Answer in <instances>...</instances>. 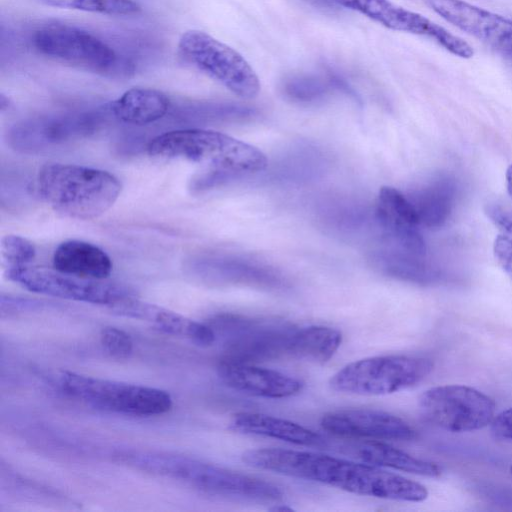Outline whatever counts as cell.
Returning a JSON list of instances; mask_svg holds the SVG:
<instances>
[{"label":"cell","instance_id":"cell-17","mask_svg":"<svg viewBox=\"0 0 512 512\" xmlns=\"http://www.w3.org/2000/svg\"><path fill=\"white\" fill-rule=\"evenodd\" d=\"M193 270L208 282L280 290L288 286L286 278L274 267L252 258L220 254L195 260Z\"/></svg>","mask_w":512,"mask_h":512},{"label":"cell","instance_id":"cell-5","mask_svg":"<svg viewBox=\"0 0 512 512\" xmlns=\"http://www.w3.org/2000/svg\"><path fill=\"white\" fill-rule=\"evenodd\" d=\"M32 44L40 54L109 78L129 77L134 67L96 35L67 25H49L35 31Z\"/></svg>","mask_w":512,"mask_h":512},{"label":"cell","instance_id":"cell-7","mask_svg":"<svg viewBox=\"0 0 512 512\" xmlns=\"http://www.w3.org/2000/svg\"><path fill=\"white\" fill-rule=\"evenodd\" d=\"M60 385L70 396L105 410L135 416L168 412L172 398L162 389L64 371Z\"/></svg>","mask_w":512,"mask_h":512},{"label":"cell","instance_id":"cell-20","mask_svg":"<svg viewBox=\"0 0 512 512\" xmlns=\"http://www.w3.org/2000/svg\"><path fill=\"white\" fill-rule=\"evenodd\" d=\"M229 427L241 434L263 436L296 445H325V439L315 431L298 423L262 413H237L232 417Z\"/></svg>","mask_w":512,"mask_h":512},{"label":"cell","instance_id":"cell-21","mask_svg":"<svg viewBox=\"0 0 512 512\" xmlns=\"http://www.w3.org/2000/svg\"><path fill=\"white\" fill-rule=\"evenodd\" d=\"M458 187L451 176H440L407 195L421 227L440 228L450 219L457 200Z\"/></svg>","mask_w":512,"mask_h":512},{"label":"cell","instance_id":"cell-6","mask_svg":"<svg viewBox=\"0 0 512 512\" xmlns=\"http://www.w3.org/2000/svg\"><path fill=\"white\" fill-rule=\"evenodd\" d=\"M433 362L424 357L386 355L347 364L329 381L338 392L358 395H386L411 388L425 379Z\"/></svg>","mask_w":512,"mask_h":512},{"label":"cell","instance_id":"cell-4","mask_svg":"<svg viewBox=\"0 0 512 512\" xmlns=\"http://www.w3.org/2000/svg\"><path fill=\"white\" fill-rule=\"evenodd\" d=\"M147 150L154 157L185 159L236 178L262 172L268 166L266 155L256 147L206 129L165 132L153 138Z\"/></svg>","mask_w":512,"mask_h":512},{"label":"cell","instance_id":"cell-28","mask_svg":"<svg viewBox=\"0 0 512 512\" xmlns=\"http://www.w3.org/2000/svg\"><path fill=\"white\" fill-rule=\"evenodd\" d=\"M332 90L353 93L346 82L335 74H298L282 84L284 95L292 101L310 103L325 98Z\"/></svg>","mask_w":512,"mask_h":512},{"label":"cell","instance_id":"cell-22","mask_svg":"<svg viewBox=\"0 0 512 512\" xmlns=\"http://www.w3.org/2000/svg\"><path fill=\"white\" fill-rule=\"evenodd\" d=\"M53 267L78 277L104 280L110 275L113 264L98 246L81 240H67L56 248Z\"/></svg>","mask_w":512,"mask_h":512},{"label":"cell","instance_id":"cell-11","mask_svg":"<svg viewBox=\"0 0 512 512\" xmlns=\"http://www.w3.org/2000/svg\"><path fill=\"white\" fill-rule=\"evenodd\" d=\"M6 275L11 281L35 293L108 307L131 295L117 284L78 277L55 268L30 265L9 267Z\"/></svg>","mask_w":512,"mask_h":512},{"label":"cell","instance_id":"cell-27","mask_svg":"<svg viewBox=\"0 0 512 512\" xmlns=\"http://www.w3.org/2000/svg\"><path fill=\"white\" fill-rule=\"evenodd\" d=\"M325 155L314 146L299 145L290 149L274 164L270 179L301 183L318 178L326 169Z\"/></svg>","mask_w":512,"mask_h":512},{"label":"cell","instance_id":"cell-15","mask_svg":"<svg viewBox=\"0 0 512 512\" xmlns=\"http://www.w3.org/2000/svg\"><path fill=\"white\" fill-rule=\"evenodd\" d=\"M321 427L338 437L374 441H410L417 437L414 428L402 418L373 409H344L326 413Z\"/></svg>","mask_w":512,"mask_h":512},{"label":"cell","instance_id":"cell-34","mask_svg":"<svg viewBox=\"0 0 512 512\" xmlns=\"http://www.w3.org/2000/svg\"><path fill=\"white\" fill-rule=\"evenodd\" d=\"M491 431L497 438L512 440V407L494 417L491 423Z\"/></svg>","mask_w":512,"mask_h":512},{"label":"cell","instance_id":"cell-1","mask_svg":"<svg viewBox=\"0 0 512 512\" xmlns=\"http://www.w3.org/2000/svg\"><path fill=\"white\" fill-rule=\"evenodd\" d=\"M246 464L282 475L318 482L358 495L422 502L426 487L372 464L288 449H251L242 454Z\"/></svg>","mask_w":512,"mask_h":512},{"label":"cell","instance_id":"cell-18","mask_svg":"<svg viewBox=\"0 0 512 512\" xmlns=\"http://www.w3.org/2000/svg\"><path fill=\"white\" fill-rule=\"evenodd\" d=\"M217 373L228 387L264 398L291 397L300 393L304 387L300 379L282 372L223 358L218 364Z\"/></svg>","mask_w":512,"mask_h":512},{"label":"cell","instance_id":"cell-10","mask_svg":"<svg viewBox=\"0 0 512 512\" xmlns=\"http://www.w3.org/2000/svg\"><path fill=\"white\" fill-rule=\"evenodd\" d=\"M418 407L427 422L451 432L482 429L496 416L494 400L465 385L429 388L419 396Z\"/></svg>","mask_w":512,"mask_h":512},{"label":"cell","instance_id":"cell-9","mask_svg":"<svg viewBox=\"0 0 512 512\" xmlns=\"http://www.w3.org/2000/svg\"><path fill=\"white\" fill-rule=\"evenodd\" d=\"M217 336L224 342L223 359L253 363L287 355L292 325L225 313L215 318Z\"/></svg>","mask_w":512,"mask_h":512},{"label":"cell","instance_id":"cell-19","mask_svg":"<svg viewBox=\"0 0 512 512\" xmlns=\"http://www.w3.org/2000/svg\"><path fill=\"white\" fill-rule=\"evenodd\" d=\"M109 308L118 315L145 321L163 332L181 336L200 346H211L217 340L216 332L211 325L139 300L132 294Z\"/></svg>","mask_w":512,"mask_h":512},{"label":"cell","instance_id":"cell-38","mask_svg":"<svg viewBox=\"0 0 512 512\" xmlns=\"http://www.w3.org/2000/svg\"><path fill=\"white\" fill-rule=\"evenodd\" d=\"M9 106V99L3 93L0 96V107L1 111L5 110Z\"/></svg>","mask_w":512,"mask_h":512},{"label":"cell","instance_id":"cell-30","mask_svg":"<svg viewBox=\"0 0 512 512\" xmlns=\"http://www.w3.org/2000/svg\"><path fill=\"white\" fill-rule=\"evenodd\" d=\"M322 221L337 232L352 234L360 230L367 220L366 209L347 200L329 201L320 211Z\"/></svg>","mask_w":512,"mask_h":512},{"label":"cell","instance_id":"cell-14","mask_svg":"<svg viewBox=\"0 0 512 512\" xmlns=\"http://www.w3.org/2000/svg\"><path fill=\"white\" fill-rule=\"evenodd\" d=\"M444 20L512 61V20L463 0H426Z\"/></svg>","mask_w":512,"mask_h":512},{"label":"cell","instance_id":"cell-26","mask_svg":"<svg viewBox=\"0 0 512 512\" xmlns=\"http://www.w3.org/2000/svg\"><path fill=\"white\" fill-rule=\"evenodd\" d=\"M342 343L339 330L327 326H307L295 328L287 355L318 363H325L336 353Z\"/></svg>","mask_w":512,"mask_h":512},{"label":"cell","instance_id":"cell-13","mask_svg":"<svg viewBox=\"0 0 512 512\" xmlns=\"http://www.w3.org/2000/svg\"><path fill=\"white\" fill-rule=\"evenodd\" d=\"M332 1L336 5L358 11L389 29L429 38L458 57L466 59L473 52V48L462 38L450 33L423 15L397 6L389 0Z\"/></svg>","mask_w":512,"mask_h":512},{"label":"cell","instance_id":"cell-16","mask_svg":"<svg viewBox=\"0 0 512 512\" xmlns=\"http://www.w3.org/2000/svg\"><path fill=\"white\" fill-rule=\"evenodd\" d=\"M374 219L381 231L383 245L426 256L421 225L407 195L393 187H382L377 197Z\"/></svg>","mask_w":512,"mask_h":512},{"label":"cell","instance_id":"cell-25","mask_svg":"<svg viewBox=\"0 0 512 512\" xmlns=\"http://www.w3.org/2000/svg\"><path fill=\"white\" fill-rule=\"evenodd\" d=\"M353 448L358 458L375 466L389 467L426 477H439L442 473L438 464L414 457L382 442L365 441Z\"/></svg>","mask_w":512,"mask_h":512},{"label":"cell","instance_id":"cell-3","mask_svg":"<svg viewBox=\"0 0 512 512\" xmlns=\"http://www.w3.org/2000/svg\"><path fill=\"white\" fill-rule=\"evenodd\" d=\"M37 188L42 199L58 214L90 220L113 206L122 185L115 175L105 170L53 163L39 171Z\"/></svg>","mask_w":512,"mask_h":512},{"label":"cell","instance_id":"cell-32","mask_svg":"<svg viewBox=\"0 0 512 512\" xmlns=\"http://www.w3.org/2000/svg\"><path fill=\"white\" fill-rule=\"evenodd\" d=\"M2 259L9 267L30 265L36 256L33 243L18 235H6L1 240Z\"/></svg>","mask_w":512,"mask_h":512},{"label":"cell","instance_id":"cell-39","mask_svg":"<svg viewBox=\"0 0 512 512\" xmlns=\"http://www.w3.org/2000/svg\"><path fill=\"white\" fill-rule=\"evenodd\" d=\"M510 472H511V474H512V464H511V466H510Z\"/></svg>","mask_w":512,"mask_h":512},{"label":"cell","instance_id":"cell-33","mask_svg":"<svg viewBox=\"0 0 512 512\" xmlns=\"http://www.w3.org/2000/svg\"><path fill=\"white\" fill-rule=\"evenodd\" d=\"M101 344L112 357L125 359L133 350V341L130 335L116 327H105L100 334Z\"/></svg>","mask_w":512,"mask_h":512},{"label":"cell","instance_id":"cell-24","mask_svg":"<svg viewBox=\"0 0 512 512\" xmlns=\"http://www.w3.org/2000/svg\"><path fill=\"white\" fill-rule=\"evenodd\" d=\"M170 99L160 90L134 87L113 101L109 108L118 120L145 125L161 119L168 112Z\"/></svg>","mask_w":512,"mask_h":512},{"label":"cell","instance_id":"cell-29","mask_svg":"<svg viewBox=\"0 0 512 512\" xmlns=\"http://www.w3.org/2000/svg\"><path fill=\"white\" fill-rule=\"evenodd\" d=\"M485 214L497 228L493 255L497 264L512 280V212L497 203H489Z\"/></svg>","mask_w":512,"mask_h":512},{"label":"cell","instance_id":"cell-2","mask_svg":"<svg viewBox=\"0 0 512 512\" xmlns=\"http://www.w3.org/2000/svg\"><path fill=\"white\" fill-rule=\"evenodd\" d=\"M123 465L181 481L205 493L250 501L275 502L283 498L276 485L193 457L166 452L123 450L114 454Z\"/></svg>","mask_w":512,"mask_h":512},{"label":"cell","instance_id":"cell-37","mask_svg":"<svg viewBox=\"0 0 512 512\" xmlns=\"http://www.w3.org/2000/svg\"><path fill=\"white\" fill-rule=\"evenodd\" d=\"M271 511H293L292 507L286 506L284 504H275L273 507L269 508Z\"/></svg>","mask_w":512,"mask_h":512},{"label":"cell","instance_id":"cell-36","mask_svg":"<svg viewBox=\"0 0 512 512\" xmlns=\"http://www.w3.org/2000/svg\"><path fill=\"white\" fill-rule=\"evenodd\" d=\"M308 1L313 3L314 5H317L320 7H325V8H331L336 5L332 0H308Z\"/></svg>","mask_w":512,"mask_h":512},{"label":"cell","instance_id":"cell-35","mask_svg":"<svg viewBox=\"0 0 512 512\" xmlns=\"http://www.w3.org/2000/svg\"><path fill=\"white\" fill-rule=\"evenodd\" d=\"M505 179L507 192L510 199L512 200V163L506 169Z\"/></svg>","mask_w":512,"mask_h":512},{"label":"cell","instance_id":"cell-23","mask_svg":"<svg viewBox=\"0 0 512 512\" xmlns=\"http://www.w3.org/2000/svg\"><path fill=\"white\" fill-rule=\"evenodd\" d=\"M374 266L385 275L416 284H432L441 278L439 271L427 260L417 255L390 246L382 245L371 252Z\"/></svg>","mask_w":512,"mask_h":512},{"label":"cell","instance_id":"cell-12","mask_svg":"<svg viewBox=\"0 0 512 512\" xmlns=\"http://www.w3.org/2000/svg\"><path fill=\"white\" fill-rule=\"evenodd\" d=\"M105 120V114L100 111L32 118L14 125L8 141L18 151L34 153L92 135Z\"/></svg>","mask_w":512,"mask_h":512},{"label":"cell","instance_id":"cell-8","mask_svg":"<svg viewBox=\"0 0 512 512\" xmlns=\"http://www.w3.org/2000/svg\"><path fill=\"white\" fill-rule=\"evenodd\" d=\"M178 53L190 66L245 99L257 96L259 78L236 50L201 30H187L179 38Z\"/></svg>","mask_w":512,"mask_h":512},{"label":"cell","instance_id":"cell-31","mask_svg":"<svg viewBox=\"0 0 512 512\" xmlns=\"http://www.w3.org/2000/svg\"><path fill=\"white\" fill-rule=\"evenodd\" d=\"M62 9H72L109 16H133L141 12L136 0H37Z\"/></svg>","mask_w":512,"mask_h":512}]
</instances>
